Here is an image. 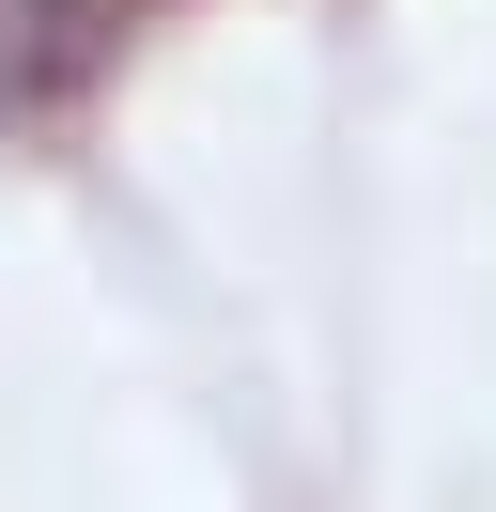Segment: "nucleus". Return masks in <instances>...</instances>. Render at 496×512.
<instances>
[{
    "mask_svg": "<svg viewBox=\"0 0 496 512\" xmlns=\"http://www.w3.org/2000/svg\"><path fill=\"white\" fill-rule=\"evenodd\" d=\"M0 32H16V63H31V94H47V78H78L93 47L124 32V0H0Z\"/></svg>",
    "mask_w": 496,
    "mask_h": 512,
    "instance_id": "1",
    "label": "nucleus"
}]
</instances>
